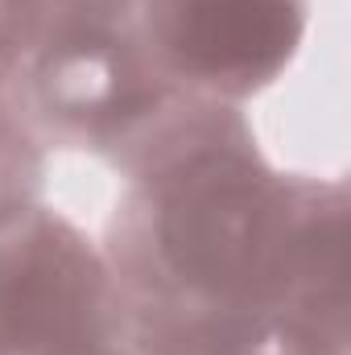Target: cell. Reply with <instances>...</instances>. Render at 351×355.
<instances>
[{"instance_id":"cell-1","label":"cell","mask_w":351,"mask_h":355,"mask_svg":"<svg viewBox=\"0 0 351 355\" xmlns=\"http://www.w3.org/2000/svg\"><path fill=\"white\" fill-rule=\"evenodd\" d=\"M298 170H277L257 132L128 178L103 261L120 339L137 355H223L268 343L289 277Z\"/></svg>"},{"instance_id":"cell-2","label":"cell","mask_w":351,"mask_h":355,"mask_svg":"<svg viewBox=\"0 0 351 355\" xmlns=\"http://www.w3.org/2000/svg\"><path fill=\"white\" fill-rule=\"evenodd\" d=\"M8 95L46 149L95 157L124 182L257 132L240 103L174 87L141 46L132 12L46 25Z\"/></svg>"},{"instance_id":"cell-3","label":"cell","mask_w":351,"mask_h":355,"mask_svg":"<svg viewBox=\"0 0 351 355\" xmlns=\"http://www.w3.org/2000/svg\"><path fill=\"white\" fill-rule=\"evenodd\" d=\"M120 339L99 240L46 198L0 211V355H62Z\"/></svg>"},{"instance_id":"cell-4","label":"cell","mask_w":351,"mask_h":355,"mask_svg":"<svg viewBox=\"0 0 351 355\" xmlns=\"http://www.w3.org/2000/svg\"><path fill=\"white\" fill-rule=\"evenodd\" d=\"M132 25L174 87L244 107L298 62L310 0H132Z\"/></svg>"},{"instance_id":"cell-5","label":"cell","mask_w":351,"mask_h":355,"mask_svg":"<svg viewBox=\"0 0 351 355\" xmlns=\"http://www.w3.org/2000/svg\"><path fill=\"white\" fill-rule=\"evenodd\" d=\"M50 149L33 137L21 107L8 91H0V211L37 202L46 190Z\"/></svg>"},{"instance_id":"cell-6","label":"cell","mask_w":351,"mask_h":355,"mask_svg":"<svg viewBox=\"0 0 351 355\" xmlns=\"http://www.w3.org/2000/svg\"><path fill=\"white\" fill-rule=\"evenodd\" d=\"M42 0H0V91H12L42 37Z\"/></svg>"},{"instance_id":"cell-7","label":"cell","mask_w":351,"mask_h":355,"mask_svg":"<svg viewBox=\"0 0 351 355\" xmlns=\"http://www.w3.org/2000/svg\"><path fill=\"white\" fill-rule=\"evenodd\" d=\"M132 0H42V21L46 25H67V21H112L128 17ZM42 25V29H46Z\"/></svg>"},{"instance_id":"cell-8","label":"cell","mask_w":351,"mask_h":355,"mask_svg":"<svg viewBox=\"0 0 351 355\" xmlns=\"http://www.w3.org/2000/svg\"><path fill=\"white\" fill-rule=\"evenodd\" d=\"M62 355H137L124 339H112V343H95V347H75V352H62Z\"/></svg>"},{"instance_id":"cell-9","label":"cell","mask_w":351,"mask_h":355,"mask_svg":"<svg viewBox=\"0 0 351 355\" xmlns=\"http://www.w3.org/2000/svg\"><path fill=\"white\" fill-rule=\"evenodd\" d=\"M223 355H285V352H277L273 343H261V347H240V352H223Z\"/></svg>"}]
</instances>
